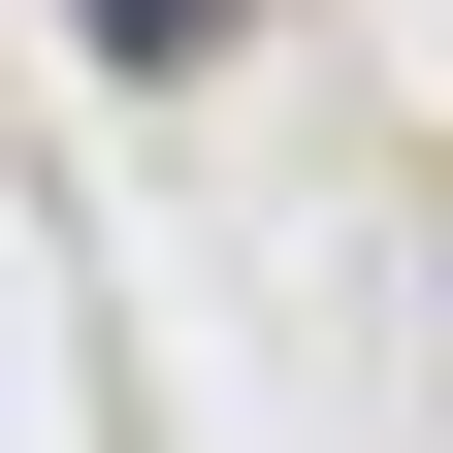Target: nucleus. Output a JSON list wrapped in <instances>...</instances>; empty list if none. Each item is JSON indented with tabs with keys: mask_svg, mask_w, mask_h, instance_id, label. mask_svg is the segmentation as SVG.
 <instances>
[{
	"mask_svg": "<svg viewBox=\"0 0 453 453\" xmlns=\"http://www.w3.org/2000/svg\"><path fill=\"white\" fill-rule=\"evenodd\" d=\"M65 33H97L130 97H195V65H226V0H65Z\"/></svg>",
	"mask_w": 453,
	"mask_h": 453,
	"instance_id": "f257e3e1",
	"label": "nucleus"
}]
</instances>
